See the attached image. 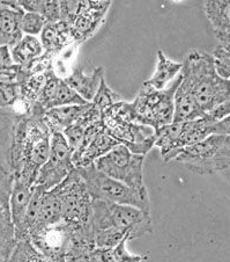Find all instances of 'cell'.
Masks as SVG:
<instances>
[{
    "label": "cell",
    "instance_id": "obj_3",
    "mask_svg": "<svg viewBox=\"0 0 230 262\" xmlns=\"http://www.w3.org/2000/svg\"><path fill=\"white\" fill-rule=\"evenodd\" d=\"M182 64L181 80L190 90L203 115L230 101V82L216 73L210 52L191 50Z\"/></svg>",
    "mask_w": 230,
    "mask_h": 262
},
{
    "label": "cell",
    "instance_id": "obj_13",
    "mask_svg": "<svg viewBox=\"0 0 230 262\" xmlns=\"http://www.w3.org/2000/svg\"><path fill=\"white\" fill-rule=\"evenodd\" d=\"M15 117L12 109L0 108V191L8 194L13 182L11 146Z\"/></svg>",
    "mask_w": 230,
    "mask_h": 262
},
{
    "label": "cell",
    "instance_id": "obj_16",
    "mask_svg": "<svg viewBox=\"0 0 230 262\" xmlns=\"http://www.w3.org/2000/svg\"><path fill=\"white\" fill-rule=\"evenodd\" d=\"M219 46L230 47V3L228 0H206L202 5Z\"/></svg>",
    "mask_w": 230,
    "mask_h": 262
},
{
    "label": "cell",
    "instance_id": "obj_11",
    "mask_svg": "<svg viewBox=\"0 0 230 262\" xmlns=\"http://www.w3.org/2000/svg\"><path fill=\"white\" fill-rule=\"evenodd\" d=\"M112 2L82 0L78 3L74 16L69 23L73 41L78 45L88 41L103 25Z\"/></svg>",
    "mask_w": 230,
    "mask_h": 262
},
{
    "label": "cell",
    "instance_id": "obj_28",
    "mask_svg": "<svg viewBox=\"0 0 230 262\" xmlns=\"http://www.w3.org/2000/svg\"><path fill=\"white\" fill-rule=\"evenodd\" d=\"M10 259L14 262H51L35 248L29 240L16 242Z\"/></svg>",
    "mask_w": 230,
    "mask_h": 262
},
{
    "label": "cell",
    "instance_id": "obj_14",
    "mask_svg": "<svg viewBox=\"0 0 230 262\" xmlns=\"http://www.w3.org/2000/svg\"><path fill=\"white\" fill-rule=\"evenodd\" d=\"M34 187H30L19 180H13L8 205H10L11 220L14 226V234L16 242L23 240L24 221L27 215L28 205L32 199Z\"/></svg>",
    "mask_w": 230,
    "mask_h": 262
},
{
    "label": "cell",
    "instance_id": "obj_1",
    "mask_svg": "<svg viewBox=\"0 0 230 262\" xmlns=\"http://www.w3.org/2000/svg\"><path fill=\"white\" fill-rule=\"evenodd\" d=\"M44 115V114H43ZM42 114H16L11 146L13 180L34 187L49 157L51 130Z\"/></svg>",
    "mask_w": 230,
    "mask_h": 262
},
{
    "label": "cell",
    "instance_id": "obj_21",
    "mask_svg": "<svg viewBox=\"0 0 230 262\" xmlns=\"http://www.w3.org/2000/svg\"><path fill=\"white\" fill-rule=\"evenodd\" d=\"M89 104L90 102L86 104H75V106L52 108L44 113L43 119L51 131L63 133L65 129H67L68 126H71L80 119L81 115L89 107Z\"/></svg>",
    "mask_w": 230,
    "mask_h": 262
},
{
    "label": "cell",
    "instance_id": "obj_9",
    "mask_svg": "<svg viewBox=\"0 0 230 262\" xmlns=\"http://www.w3.org/2000/svg\"><path fill=\"white\" fill-rule=\"evenodd\" d=\"M142 155L132 154L124 145H117L94 163L97 171L125 186L134 189H144V163Z\"/></svg>",
    "mask_w": 230,
    "mask_h": 262
},
{
    "label": "cell",
    "instance_id": "obj_36",
    "mask_svg": "<svg viewBox=\"0 0 230 262\" xmlns=\"http://www.w3.org/2000/svg\"><path fill=\"white\" fill-rule=\"evenodd\" d=\"M6 262H14V261H12V260H11V259H8V260H7V261H6Z\"/></svg>",
    "mask_w": 230,
    "mask_h": 262
},
{
    "label": "cell",
    "instance_id": "obj_31",
    "mask_svg": "<svg viewBox=\"0 0 230 262\" xmlns=\"http://www.w3.org/2000/svg\"><path fill=\"white\" fill-rule=\"evenodd\" d=\"M127 242H130L129 235H126L124 239H121L118 245L111 248L112 260L115 262H141L142 260L147 259L146 255L133 254V253L130 252L126 246Z\"/></svg>",
    "mask_w": 230,
    "mask_h": 262
},
{
    "label": "cell",
    "instance_id": "obj_34",
    "mask_svg": "<svg viewBox=\"0 0 230 262\" xmlns=\"http://www.w3.org/2000/svg\"><path fill=\"white\" fill-rule=\"evenodd\" d=\"M64 262H99L95 250L93 252L76 253V254H69L65 257Z\"/></svg>",
    "mask_w": 230,
    "mask_h": 262
},
{
    "label": "cell",
    "instance_id": "obj_24",
    "mask_svg": "<svg viewBox=\"0 0 230 262\" xmlns=\"http://www.w3.org/2000/svg\"><path fill=\"white\" fill-rule=\"evenodd\" d=\"M10 52L13 63L21 69H25L40 58L44 50H43L40 38L23 35L16 45L10 48Z\"/></svg>",
    "mask_w": 230,
    "mask_h": 262
},
{
    "label": "cell",
    "instance_id": "obj_32",
    "mask_svg": "<svg viewBox=\"0 0 230 262\" xmlns=\"http://www.w3.org/2000/svg\"><path fill=\"white\" fill-rule=\"evenodd\" d=\"M19 100V86L17 84L0 82V108L12 109Z\"/></svg>",
    "mask_w": 230,
    "mask_h": 262
},
{
    "label": "cell",
    "instance_id": "obj_33",
    "mask_svg": "<svg viewBox=\"0 0 230 262\" xmlns=\"http://www.w3.org/2000/svg\"><path fill=\"white\" fill-rule=\"evenodd\" d=\"M37 14L44 17L47 24L57 23L60 20V7L57 0H40L37 7Z\"/></svg>",
    "mask_w": 230,
    "mask_h": 262
},
{
    "label": "cell",
    "instance_id": "obj_19",
    "mask_svg": "<svg viewBox=\"0 0 230 262\" xmlns=\"http://www.w3.org/2000/svg\"><path fill=\"white\" fill-rule=\"evenodd\" d=\"M59 222H62V203H60L57 193L54 189H51L49 191H45L42 196L36 221H35L33 228L30 230L28 238L32 234L46 228V226L54 225Z\"/></svg>",
    "mask_w": 230,
    "mask_h": 262
},
{
    "label": "cell",
    "instance_id": "obj_22",
    "mask_svg": "<svg viewBox=\"0 0 230 262\" xmlns=\"http://www.w3.org/2000/svg\"><path fill=\"white\" fill-rule=\"evenodd\" d=\"M181 74V73H180ZM203 114L199 111L193 95L185 84L180 81V85L173 97V120L172 123L177 122H188L200 119Z\"/></svg>",
    "mask_w": 230,
    "mask_h": 262
},
{
    "label": "cell",
    "instance_id": "obj_17",
    "mask_svg": "<svg viewBox=\"0 0 230 262\" xmlns=\"http://www.w3.org/2000/svg\"><path fill=\"white\" fill-rule=\"evenodd\" d=\"M41 45L44 55L55 59L59 54L73 43L71 27L67 23L59 20L57 23L46 24L41 33Z\"/></svg>",
    "mask_w": 230,
    "mask_h": 262
},
{
    "label": "cell",
    "instance_id": "obj_35",
    "mask_svg": "<svg viewBox=\"0 0 230 262\" xmlns=\"http://www.w3.org/2000/svg\"><path fill=\"white\" fill-rule=\"evenodd\" d=\"M6 47L5 46V42H4V38H3V36H2V33H0V47Z\"/></svg>",
    "mask_w": 230,
    "mask_h": 262
},
{
    "label": "cell",
    "instance_id": "obj_5",
    "mask_svg": "<svg viewBox=\"0 0 230 262\" xmlns=\"http://www.w3.org/2000/svg\"><path fill=\"white\" fill-rule=\"evenodd\" d=\"M230 136L212 135L193 145L181 148L170 161L184 166L198 176H213L229 169Z\"/></svg>",
    "mask_w": 230,
    "mask_h": 262
},
{
    "label": "cell",
    "instance_id": "obj_6",
    "mask_svg": "<svg viewBox=\"0 0 230 262\" xmlns=\"http://www.w3.org/2000/svg\"><path fill=\"white\" fill-rule=\"evenodd\" d=\"M84 180L86 188L93 200L104 201L119 205H129L139 210L150 213V202L147 187L144 189H134L116 181L97 171L94 165L76 168Z\"/></svg>",
    "mask_w": 230,
    "mask_h": 262
},
{
    "label": "cell",
    "instance_id": "obj_25",
    "mask_svg": "<svg viewBox=\"0 0 230 262\" xmlns=\"http://www.w3.org/2000/svg\"><path fill=\"white\" fill-rule=\"evenodd\" d=\"M119 145L114 138L110 137L109 135L106 133V130L99 133L96 137L94 138V141L87 146L84 154L78 159L76 163L74 164L75 168H82V167H88L90 165H94L95 161L101 158V157L106 156L108 152L111 151L112 148Z\"/></svg>",
    "mask_w": 230,
    "mask_h": 262
},
{
    "label": "cell",
    "instance_id": "obj_15",
    "mask_svg": "<svg viewBox=\"0 0 230 262\" xmlns=\"http://www.w3.org/2000/svg\"><path fill=\"white\" fill-rule=\"evenodd\" d=\"M24 14L19 2L0 0V33L5 46L12 48L23 36L21 32V19Z\"/></svg>",
    "mask_w": 230,
    "mask_h": 262
},
{
    "label": "cell",
    "instance_id": "obj_7",
    "mask_svg": "<svg viewBox=\"0 0 230 262\" xmlns=\"http://www.w3.org/2000/svg\"><path fill=\"white\" fill-rule=\"evenodd\" d=\"M181 81V74L164 90H155L142 84L134 101L131 102L138 121L154 130L172 123L173 97Z\"/></svg>",
    "mask_w": 230,
    "mask_h": 262
},
{
    "label": "cell",
    "instance_id": "obj_27",
    "mask_svg": "<svg viewBox=\"0 0 230 262\" xmlns=\"http://www.w3.org/2000/svg\"><path fill=\"white\" fill-rule=\"evenodd\" d=\"M84 99L80 95H78L71 87H69L66 82L63 79H60L57 90H56L55 97L50 104V109L58 108V107H65V106H75V104H86ZM49 109V111H50Z\"/></svg>",
    "mask_w": 230,
    "mask_h": 262
},
{
    "label": "cell",
    "instance_id": "obj_8",
    "mask_svg": "<svg viewBox=\"0 0 230 262\" xmlns=\"http://www.w3.org/2000/svg\"><path fill=\"white\" fill-rule=\"evenodd\" d=\"M54 190L62 203V222L66 223L72 229L89 228L93 199L76 168L55 187Z\"/></svg>",
    "mask_w": 230,
    "mask_h": 262
},
{
    "label": "cell",
    "instance_id": "obj_26",
    "mask_svg": "<svg viewBox=\"0 0 230 262\" xmlns=\"http://www.w3.org/2000/svg\"><path fill=\"white\" fill-rule=\"evenodd\" d=\"M123 97L120 94L117 93V92L112 91L109 86H108L106 78H103L99 82L98 90L95 94V97L92 100L93 106L97 109L99 114H103L104 112H107L111 106H114L115 103L123 101Z\"/></svg>",
    "mask_w": 230,
    "mask_h": 262
},
{
    "label": "cell",
    "instance_id": "obj_30",
    "mask_svg": "<svg viewBox=\"0 0 230 262\" xmlns=\"http://www.w3.org/2000/svg\"><path fill=\"white\" fill-rule=\"evenodd\" d=\"M46 24L44 17L37 13L24 12L22 19H21V32L23 35L37 37V35H41Z\"/></svg>",
    "mask_w": 230,
    "mask_h": 262
},
{
    "label": "cell",
    "instance_id": "obj_23",
    "mask_svg": "<svg viewBox=\"0 0 230 262\" xmlns=\"http://www.w3.org/2000/svg\"><path fill=\"white\" fill-rule=\"evenodd\" d=\"M183 64L173 62L162 50H158V62H156L155 71L148 78L144 85L153 87L155 90H164L169 82L176 79L180 76Z\"/></svg>",
    "mask_w": 230,
    "mask_h": 262
},
{
    "label": "cell",
    "instance_id": "obj_18",
    "mask_svg": "<svg viewBox=\"0 0 230 262\" xmlns=\"http://www.w3.org/2000/svg\"><path fill=\"white\" fill-rule=\"evenodd\" d=\"M104 78V68L98 67L92 73H85L82 68L72 69L64 81L75 92L86 102H92L98 90L99 82Z\"/></svg>",
    "mask_w": 230,
    "mask_h": 262
},
{
    "label": "cell",
    "instance_id": "obj_20",
    "mask_svg": "<svg viewBox=\"0 0 230 262\" xmlns=\"http://www.w3.org/2000/svg\"><path fill=\"white\" fill-rule=\"evenodd\" d=\"M8 199L10 194L0 191V262L10 259L16 245Z\"/></svg>",
    "mask_w": 230,
    "mask_h": 262
},
{
    "label": "cell",
    "instance_id": "obj_2",
    "mask_svg": "<svg viewBox=\"0 0 230 262\" xmlns=\"http://www.w3.org/2000/svg\"><path fill=\"white\" fill-rule=\"evenodd\" d=\"M90 226L98 250H111L126 235L130 240L140 239L153 231L150 213L99 200H93Z\"/></svg>",
    "mask_w": 230,
    "mask_h": 262
},
{
    "label": "cell",
    "instance_id": "obj_29",
    "mask_svg": "<svg viewBox=\"0 0 230 262\" xmlns=\"http://www.w3.org/2000/svg\"><path fill=\"white\" fill-rule=\"evenodd\" d=\"M212 59L216 73L222 78V79H230V54L229 48H224L222 46H216L213 51L211 52Z\"/></svg>",
    "mask_w": 230,
    "mask_h": 262
},
{
    "label": "cell",
    "instance_id": "obj_12",
    "mask_svg": "<svg viewBox=\"0 0 230 262\" xmlns=\"http://www.w3.org/2000/svg\"><path fill=\"white\" fill-rule=\"evenodd\" d=\"M73 229L59 222L30 235L28 240L51 262H64L72 243Z\"/></svg>",
    "mask_w": 230,
    "mask_h": 262
},
{
    "label": "cell",
    "instance_id": "obj_4",
    "mask_svg": "<svg viewBox=\"0 0 230 262\" xmlns=\"http://www.w3.org/2000/svg\"><path fill=\"white\" fill-rule=\"evenodd\" d=\"M106 133L132 154L146 156L154 147L155 130L138 121L131 102L120 101L101 115Z\"/></svg>",
    "mask_w": 230,
    "mask_h": 262
},
{
    "label": "cell",
    "instance_id": "obj_10",
    "mask_svg": "<svg viewBox=\"0 0 230 262\" xmlns=\"http://www.w3.org/2000/svg\"><path fill=\"white\" fill-rule=\"evenodd\" d=\"M74 168L66 139L59 131H51L49 157L38 171L34 186L49 191L63 182Z\"/></svg>",
    "mask_w": 230,
    "mask_h": 262
}]
</instances>
